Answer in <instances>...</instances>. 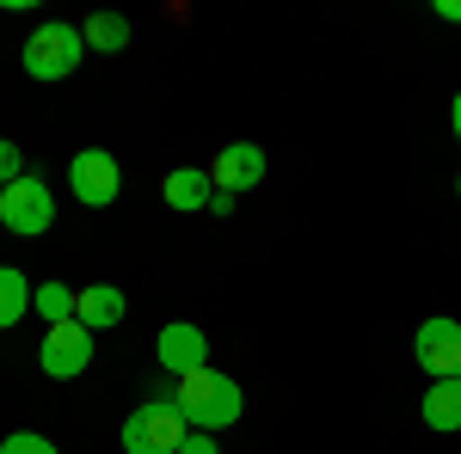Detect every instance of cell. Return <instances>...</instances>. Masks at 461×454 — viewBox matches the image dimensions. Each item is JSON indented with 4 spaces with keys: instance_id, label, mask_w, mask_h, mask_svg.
I'll return each mask as SVG.
<instances>
[{
    "instance_id": "cell-10",
    "label": "cell",
    "mask_w": 461,
    "mask_h": 454,
    "mask_svg": "<svg viewBox=\"0 0 461 454\" xmlns=\"http://www.w3.org/2000/svg\"><path fill=\"white\" fill-rule=\"evenodd\" d=\"M160 197H167V209L191 215V209H210L215 184H210V173H203V166H173V173L160 178Z\"/></svg>"
},
{
    "instance_id": "cell-21",
    "label": "cell",
    "mask_w": 461,
    "mask_h": 454,
    "mask_svg": "<svg viewBox=\"0 0 461 454\" xmlns=\"http://www.w3.org/2000/svg\"><path fill=\"white\" fill-rule=\"evenodd\" d=\"M456 197H461V173H456Z\"/></svg>"
},
{
    "instance_id": "cell-8",
    "label": "cell",
    "mask_w": 461,
    "mask_h": 454,
    "mask_svg": "<svg viewBox=\"0 0 461 454\" xmlns=\"http://www.w3.org/2000/svg\"><path fill=\"white\" fill-rule=\"evenodd\" d=\"M154 356H160V369L185 381V375H197V369H210V338H203V325H191V319H173V325H160V338H154Z\"/></svg>"
},
{
    "instance_id": "cell-20",
    "label": "cell",
    "mask_w": 461,
    "mask_h": 454,
    "mask_svg": "<svg viewBox=\"0 0 461 454\" xmlns=\"http://www.w3.org/2000/svg\"><path fill=\"white\" fill-rule=\"evenodd\" d=\"M449 123H456V136H461V93H456V105H449Z\"/></svg>"
},
{
    "instance_id": "cell-3",
    "label": "cell",
    "mask_w": 461,
    "mask_h": 454,
    "mask_svg": "<svg viewBox=\"0 0 461 454\" xmlns=\"http://www.w3.org/2000/svg\"><path fill=\"white\" fill-rule=\"evenodd\" d=\"M185 436H191V423L178 418L173 399H148L123 418V454H178Z\"/></svg>"
},
{
    "instance_id": "cell-16",
    "label": "cell",
    "mask_w": 461,
    "mask_h": 454,
    "mask_svg": "<svg viewBox=\"0 0 461 454\" xmlns=\"http://www.w3.org/2000/svg\"><path fill=\"white\" fill-rule=\"evenodd\" d=\"M19 178H25V154H19V141L0 136V191H6V184H19Z\"/></svg>"
},
{
    "instance_id": "cell-15",
    "label": "cell",
    "mask_w": 461,
    "mask_h": 454,
    "mask_svg": "<svg viewBox=\"0 0 461 454\" xmlns=\"http://www.w3.org/2000/svg\"><path fill=\"white\" fill-rule=\"evenodd\" d=\"M74 295H80V289H68V282H43L32 307L50 319V325H62V319H74Z\"/></svg>"
},
{
    "instance_id": "cell-19",
    "label": "cell",
    "mask_w": 461,
    "mask_h": 454,
    "mask_svg": "<svg viewBox=\"0 0 461 454\" xmlns=\"http://www.w3.org/2000/svg\"><path fill=\"white\" fill-rule=\"evenodd\" d=\"M437 19H449V25H461V0H437Z\"/></svg>"
},
{
    "instance_id": "cell-11",
    "label": "cell",
    "mask_w": 461,
    "mask_h": 454,
    "mask_svg": "<svg viewBox=\"0 0 461 454\" xmlns=\"http://www.w3.org/2000/svg\"><path fill=\"white\" fill-rule=\"evenodd\" d=\"M123 307H130V301H123V289H117V282H93V289H80V295H74V319H80L86 332L117 325V319H123Z\"/></svg>"
},
{
    "instance_id": "cell-2",
    "label": "cell",
    "mask_w": 461,
    "mask_h": 454,
    "mask_svg": "<svg viewBox=\"0 0 461 454\" xmlns=\"http://www.w3.org/2000/svg\"><path fill=\"white\" fill-rule=\"evenodd\" d=\"M80 56H86V43H80V25H62V19H50V25H37L25 37V74L32 80H68L80 68Z\"/></svg>"
},
{
    "instance_id": "cell-4",
    "label": "cell",
    "mask_w": 461,
    "mask_h": 454,
    "mask_svg": "<svg viewBox=\"0 0 461 454\" xmlns=\"http://www.w3.org/2000/svg\"><path fill=\"white\" fill-rule=\"evenodd\" d=\"M86 362H93V332H86L80 319H62V325L43 332V344H37V369H43L50 381H74V375H86Z\"/></svg>"
},
{
    "instance_id": "cell-12",
    "label": "cell",
    "mask_w": 461,
    "mask_h": 454,
    "mask_svg": "<svg viewBox=\"0 0 461 454\" xmlns=\"http://www.w3.org/2000/svg\"><path fill=\"white\" fill-rule=\"evenodd\" d=\"M32 301H37V289L25 282V271L0 264V332H6V325H19V319L32 314Z\"/></svg>"
},
{
    "instance_id": "cell-22",
    "label": "cell",
    "mask_w": 461,
    "mask_h": 454,
    "mask_svg": "<svg viewBox=\"0 0 461 454\" xmlns=\"http://www.w3.org/2000/svg\"><path fill=\"white\" fill-rule=\"evenodd\" d=\"M456 381H461V375H456Z\"/></svg>"
},
{
    "instance_id": "cell-18",
    "label": "cell",
    "mask_w": 461,
    "mask_h": 454,
    "mask_svg": "<svg viewBox=\"0 0 461 454\" xmlns=\"http://www.w3.org/2000/svg\"><path fill=\"white\" fill-rule=\"evenodd\" d=\"M178 454H221V449H215V436H210V430H191V436L178 442Z\"/></svg>"
},
{
    "instance_id": "cell-5",
    "label": "cell",
    "mask_w": 461,
    "mask_h": 454,
    "mask_svg": "<svg viewBox=\"0 0 461 454\" xmlns=\"http://www.w3.org/2000/svg\"><path fill=\"white\" fill-rule=\"evenodd\" d=\"M50 221H56V197H50V184L37 173H25L19 184L0 191V227H13V234H50Z\"/></svg>"
},
{
    "instance_id": "cell-9",
    "label": "cell",
    "mask_w": 461,
    "mask_h": 454,
    "mask_svg": "<svg viewBox=\"0 0 461 454\" xmlns=\"http://www.w3.org/2000/svg\"><path fill=\"white\" fill-rule=\"evenodd\" d=\"M210 184H215V191H228V197L258 191V184H265V147H258V141H228V147H215Z\"/></svg>"
},
{
    "instance_id": "cell-1",
    "label": "cell",
    "mask_w": 461,
    "mask_h": 454,
    "mask_svg": "<svg viewBox=\"0 0 461 454\" xmlns=\"http://www.w3.org/2000/svg\"><path fill=\"white\" fill-rule=\"evenodd\" d=\"M178 405V418L191 423V430H228V423H240V412H247V399H240V381H228V375H215V369H197V375H185V381H173V393H167Z\"/></svg>"
},
{
    "instance_id": "cell-14",
    "label": "cell",
    "mask_w": 461,
    "mask_h": 454,
    "mask_svg": "<svg viewBox=\"0 0 461 454\" xmlns=\"http://www.w3.org/2000/svg\"><path fill=\"white\" fill-rule=\"evenodd\" d=\"M419 412H425L430 430H461V381H437Z\"/></svg>"
},
{
    "instance_id": "cell-7",
    "label": "cell",
    "mask_w": 461,
    "mask_h": 454,
    "mask_svg": "<svg viewBox=\"0 0 461 454\" xmlns=\"http://www.w3.org/2000/svg\"><path fill=\"white\" fill-rule=\"evenodd\" d=\"M412 362L430 381H456L461 375V319H425L412 332Z\"/></svg>"
},
{
    "instance_id": "cell-13",
    "label": "cell",
    "mask_w": 461,
    "mask_h": 454,
    "mask_svg": "<svg viewBox=\"0 0 461 454\" xmlns=\"http://www.w3.org/2000/svg\"><path fill=\"white\" fill-rule=\"evenodd\" d=\"M80 43L99 49V56H117V49L130 43V19H117V13H93V19H80Z\"/></svg>"
},
{
    "instance_id": "cell-17",
    "label": "cell",
    "mask_w": 461,
    "mask_h": 454,
    "mask_svg": "<svg viewBox=\"0 0 461 454\" xmlns=\"http://www.w3.org/2000/svg\"><path fill=\"white\" fill-rule=\"evenodd\" d=\"M0 454H56V442H43L37 430H19V436H6V442H0Z\"/></svg>"
},
{
    "instance_id": "cell-6",
    "label": "cell",
    "mask_w": 461,
    "mask_h": 454,
    "mask_svg": "<svg viewBox=\"0 0 461 454\" xmlns=\"http://www.w3.org/2000/svg\"><path fill=\"white\" fill-rule=\"evenodd\" d=\"M68 191L86 209H105V203H117V191H123V166L111 160L105 147H80L68 160Z\"/></svg>"
}]
</instances>
